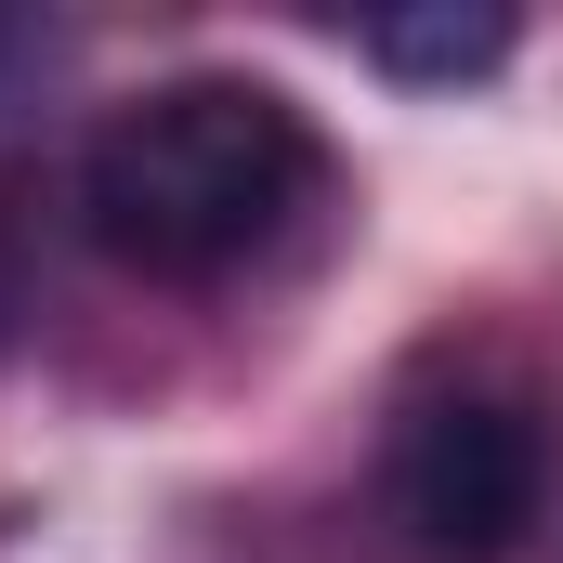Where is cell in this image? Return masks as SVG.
Here are the masks:
<instances>
[{"label": "cell", "instance_id": "6da1fadb", "mask_svg": "<svg viewBox=\"0 0 563 563\" xmlns=\"http://www.w3.org/2000/svg\"><path fill=\"white\" fill-rule=\"evenodd\" d=\"M314 197V119L276 79H157L79 144V236L132 276H223Z\"/></svg>", "mask_w": 563, "mask_h": 563}, {"label": "cell", "instance_id": "7a4b0ae2", "mask_svg": "<svg viewBox=\"0 0 563 563\" xmlns=\"http://www.w3.org/2000/svg\"><path fill=\"white\" fill-rule=\"evenodd\" d=\"M551 511V407L511 367H432L380 432V538L407 563H511Z\"/></svg>", "mask_w": 563, "mask_h": 563}, {"label": "cell", "instance_id": "3957f363", "mask_svg": "<svg viewBox=\"0 0 563 563\" xmlns=\"http://www.w3.org/2000/svg\"><path fill=\"white\" fill-rule=\"evenodd\" d=\"M511 13L498 0H407V13H367L354 26V53L380 66V79H407V92H472V79H498L511 66Z\"/></svg>", "mask_w": 563, "mask_h": 563}, {"label": "cell", "instance_id": "277c9868", "mask_svg": "<svg viewBox=\"0 0 563 563\" xmlns=\"http://www.w3.org/2000/svg\"><path fill=\"white\" fill-rule=\"evenodd\" d=\"M40 314V250H26V170H0V354Z\"/></svg>", "mask_w": 563, "mask_h": 563}]
</instances>
